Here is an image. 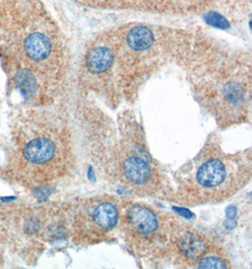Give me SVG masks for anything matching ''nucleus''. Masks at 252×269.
Wrapping results in <instances>:
<instances>
[{"label":"nucleus","instance_id":"f257e3e1","mask_svg":"<svg viewBox=\"0 0 252 269\" xmlns=\"http://www.w3.org/2000/svg\"><path fill=\"white\" fill-rule=\"evenodd\" d=\"M252 177L251 159L229 155L213 146L194 160L179 182L178 197L187 203L223 202L246 185Z\"/></svg>","mask_w":252,"mask_h":269},{"label":"nucleus","instance_id":"f03ea898","mask_svg":"<svg viewBox=\"0 0 252 269\" xmlns=\"http://www.w3.org/2000/svg\"><path fill=\"white\" fill-rule=\"evenodd\" d=\"M116 157L117 174L127 188L140 195L159 190L160 174L141 144H124Z\"/></svg>","mask_w":252,"mask_h":269},{"label":"nucleus","instance_id":"7ed1b4c3","mask_svg":"<svg viewBox=\"0 0 252 269\" xmlns=\"http://www.w3.org/2000/svg\"><path fill=\"white\" fill-rule=\"evenodd\" d=\"M120 219L116 200L111 197H94L79 205L74 218L77 235L83 242L94 243L110 235Z\"/></svg>","mask_w":252,"mask_h":269},{"label":"nucleus","instance_id":"20e7f679","mask_svg":"<svg viewBox=\"0 0 252 269\" xmlns=\"http://www.w3.org/2000/svg\"><path fill=\"white\" fill-rule=\"evenodd\" d=\"M121 227L128 243L138 249L161 245L169 235V226L160 213L147 205L134 203L120 212Z\"/></svg>","mask_w":252,"mask_h":269},{"label":"nucleus","instance_id":"39448f33","mask_svg":"<svg viewBox=\"0 0 252 269\" xmlns=\"http://www.w3.org/2000/svg\"><path fill=\"white\" fill-rule=\"evenodd\" d=\"M69 153V143L63 133H46L34 136L23 148L25 161L33 167H56L64 164Z\"/></svg>","mask_w":252,"mask_h":269},{"label":"nucleus","instance_id":"423d86ee","mask_svg":"<svg viewBox=\"0 0 252 269\" xmlns=\"http://www.w3.org/2000/svg\"><path fill=\"white\" fill-rule=\"evenodd\" d=\"M169 239L177 258L189 268H196L198 262L213 248L206 236L186 227L172 231Z\"/></svg>","mask_w":252,"mask_h":269},{"label":"nucleus","instance_id":"0eeeda50","mask_svg":"<svg viewBox=\"0 0 252 269\" xmlns=\"http://www.w3.org/2000/svg\"><path fill=\"white\" fill-rule=\"evenodd\" d=\"M115 62L114 51L107 46H96L86 56V67L93 74H102L112 67Z\"/></svg>","mask_w":252,"mask_h":269},{"label":"nucleus","instance_id":"6e6552de","mask_svg":"<svg viewBox=\"0 0 252 269\" xmlns=\"http://www.w3.org/2000/svg\"><path fill=\"white\" fill-rule=\"evenodd\" d=\"M51 50V42L44 34H31L25 41L26 54L35 62L45 61L50 55Z\"/></svg>","mask_w":252,"mask_h":269},{"label":"nucleus","instance_id":"1a4fd4ad","mask_svg":"<svg viewBox=\"0 0 252 269\" xmlns=\"http://www.w3.org/2000/svg\"><path fill=\"white\" fill-rule=\"evenodd\" d=\"M153 43L154 34L145 26H138L131 29L126 35V44L129 48L135 51L147 50Z\"/></svg>","mask_w":252,"mask_h":269},{"label":"nucleus","instance_id":"9d476101","mask_svg":"<svg viewBox=\"0 0 252 269\" xmlns=\"http://www.w3.org/2000/svg\"><path fill=\"white\" fill-rule=\"evenodd\" d=\"M197 269H228L229 263L222 254L218 252L215 247L212 248L206 255L201 259L196 265Z\"/></svg>","mask_w":252,"mask_h":269},{"label":"nucleus","instance_id":"9b49d317","mask_svg":"<svg viewBox=\"0 0 252 269\" xmlns=\"http://www.w3.org/2000/svg\"><path fill=\"white\" fill-rule=\"evenodd\" d=\"M18 81H19V85L21 86V88L23 89L25 93L31 94L32 92L34 91V79L29 73L22 72L18 77Z\"/></svg>","mask_w":252,"mask_h":269},{"label":"nucleus","instance_id":"f8f14e48","mask_svg":"<svg viewBox=\"0 0 252 269\" xmlns=\"http://www.w3.org/2000/svg\"><path fill=\"white\" fill-rule=\"evenodd\" d=\"M207 21L209 22V24H211V25H213L215 27L220 28V29H223V30L229 28V23H228V21L222 15L218 14L216 12L208 14Z\"/></svg>","mask_w":252,"mask_h":269}]
</instances>
